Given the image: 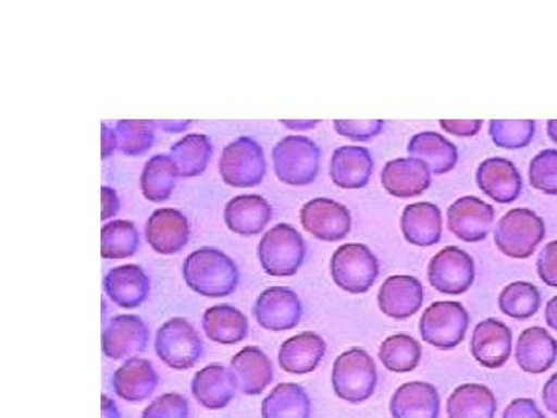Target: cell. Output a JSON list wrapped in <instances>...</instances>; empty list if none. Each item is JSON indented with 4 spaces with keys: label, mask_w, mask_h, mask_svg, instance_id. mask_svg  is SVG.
Masks as SVG:
<instances>
[{
    "label": "cell",
    "mask_w": 557,
    "mask_h": 418,
    "mask_svg": "<svg viewBox=\"0 0 557 418\" xmlns=\"http://www.w3.org/2000/svg\"><path fill=\"white\" fill-rule=\"evenodd\" d=\"M494 216L493 205L474 196L460 197L448 208V229L458 239L478 244L491 233Z\"/></svg>",
    "instance_id": "cell-13"
},
{
    "label": "cell",
    "mask_w": 557,
    "mask_h": 418,
    "mask_svg": "<svg viewBox=\"0 0 557 418\" xmlns=\"http://www.w3.org/2000/svg\"><path fill=\"white\" fill-rule=\"evenodd\" d=\"M159 386V373L145 358H131L112 377V389L120 398L131 403L148 399Z\"/></svg>",
    "instance_id": "cell-24"
},
{
    "label": "cell",
    "mask_w": 557,
    "mask_h": 418,
    "mask_svg": "<svg viewBox=\"0 0 557 418\" xmlns=\"http://www.w3.org/2000/svg\"><path fill=\"white\" fill-rule=\"evenodd\" d=\"M156 352L164 365L175 370L193 369L205 354V344L196 328L185 318L164 322L156 336Z\"/></svg>",
    "instance_id": "cell-8"
},
{
    "label": "cell",
    "mask_w": 557,
    "mask_h": 418,
    "mask_svg": "<svg viewBox=\"0 0 557 418\" xmlns=\"http://www.w3.org/2000/svg\"><path fill=\"white\" fill-rule=\"evenodd\" d=\"M408 152L413 159L423 160L432 174H448L456 168L458 149L453 142L437 132H420L409 139Z\"/></svg>",
    "instance_id": "cell-30"
},
{
    "label": "cell",
    "mask_w": 557,
    "mask_h": 418,
    "mask_svg": "<svg viewBox=\"0 0 557 418\" xmlns=\"http://www.w3.org/2000/svg\"><path fill=\"white\" fill-rule=\"evenodd\" d=\"M512 332L496 318L483 319L475 325L471 339V354L485 369H500L511 358Z\"/></svg>",
    "instance_id": "cell-15"
},
{
    "label": "cell",
    "mask_w": 557,
    "mask_h": 418,
    "mask_svg": "<svg viewBox=\"0 0 557 418\" xmlns=\"http://www.w3.org/2000/svg\"><path fill=\"white\" fill-rule=\"evenodd\" d=\"M548 137L557 145V120H549L547 123Z\"/></svg>",
    "instance_id": "cell-54"
},
{
    "label": "cell",
    "mask_w": 557,
    "mask_h": 418,
    "mask_svg": "<svg viewBox=\"0 0 557 418\" xmlns=\"http://www.w3.org/2000/svg\"><path fill=\"white\" fill-rule=\"evenodd\" d=\"M379 357L388 372L408 373L420 365L423 347L413 336L398 333L381 343Z\"/></svg>",
    "instance_id": "cell-35"
},
{
    "label": "cell",
    "mask_w": 557,
    "mask_h": 418,
    "mask_svg": "<svg viewBox=\"0 0 557 418\" xmlns=\"http://www.w3.org/2000/svg\"><path fill=\"white\" fill-rule=\"evenodd\" d=\"M318 123L319 121H282L285 127L293 131L313 130Z\"/></svg>",
    "instance_id": "cell-53"
},
{
    "label": "cell",
    "mask_w": 557,
    "mask_h": 418,
    "mask_svg": "<svg viewBox=\"0 0 557 418\" xmlns=\"http://www.w3.org/2000/svg\"><path fill=\"white\" fill-rule=\"evenodd\" d=\"M515 357L523 372L541 376L555 366L557 341L548 330L533 325L520 333Z\"/></svg>",
    "instance_id": "cell-23"
},
{
    "label": "cell",
    "mask_w": 557,
    "mask_h": 418,
    "mask_svg": "<svg viewBox=\"0 0 557 418\" xmlns=\"http://www.w3.org/2000/svg\"><path fill=\"white\" fill-rule=\"evenodd\" d=\"M189 124L190 121H160V123H157V126L166 132H182L186 130Z\"/></svg>",
    "instance_id": "cell-52"
},
{
    "label": "cell",
    "mask_w": 557,
    "mask_h": 418,
    "mask_svg": "<svg viewBox=\"0 0 557 418\" xmlns=\"http://www.w3.org/2000/svg\"><path fill=\"white\" fill-rule=\"evenodd\" d=\"M381 183L391 196L409 199L431 188L432 172L423 160L395 159L381 172Z\"/></svg>",
    "instance_id": "cell-19"
},
{
    "label": "cell",
    "mask_w": 557,
    "mask_h": 418,
    "mask_svg": "<svg viewBox=\"0 0 557 418\" xmlns=\"http://www.w3.org/2000/svg\"><path fill=\"white\" fill-rule=\"evenodd\" d=\"M542 399H544L545 408L557 416V372L549 377L542 389Z\"/></svg>",
    "instance_id": "cell-48"
},
{
    "label": "cell",
    "mask_w": 557,
    "mask_h": 418,
    "mask_svg": "<svg viewBox=\"0 0 557 418\" xmlns=\"http://www.w3.org/2000/svg\"><path fill=\"white\" fill-rule=\"evenodd\" d=\"M547 229L544 219L528 208L508 211L496 225L494 244L512 259H528L545 239Z\"/></svg>",
    "instance_id": "cell-4"
},
{
    "label": "cell",
    "mask_w": 557,
    "mask_h": 418,
    "mask_svg": "<svg viewBox=\"0 0 557 418\" xmlns=\"http://www.w3.org/2000/svg\"><path fill=\"white\" fill-rule=\"evenodd\" d=\"M150 335L145 321L135 315L110 319L102 332V352L110 359H131L148 348Z\"/></svg>",
    "instance_id": "cell-14"
},
{
    "label": "cell",
    "mask_w": 557,
    "mask_h": 418,
    "mask_svg": "<svg viewBox=\"0 0 557 418\" xmlns=\"http://www.w3.org/2000/svg\"><path fill=\"white\" fill-rule=\"evenodd\" d=\"M178 172L170 156H153L145 164L141 174V190L146 199L150 201H164L170 199L175 188Z\"/></svg>",
    "instance_id": "cell-36"
},
{
    "label": "cell",
    "mask_w": 557,
    "mask_h": 418,
    "mask_svg": "<svg viewBox=\"0 0 557 418\" xmlns=\"http://www.w3.org/2000/svg\"><path fill=\"white\" fill-rule=\"evenodd\" d=\"M536 134V121L494 120L490 123V135L498 148L518 150L527 148Z\"/></svg>",
    "instance_id": "cell-40"
},
{
    "label": "cell",
    "mask_w": 557,
    "mask_h": 418,
    "mask_svg": "<svg viewBox=\"0 0 557 418\" xmlns=\"http://www.w3.org/2000/svg\"><path fill=\"white\" fill-rule=\"evenodd\" d=\"M212 156V143L207 135L190 134L175 143L171 159L177 168L178 177H197L203 174Z\"/></svg>",
    "instance_id": "cell-34"
},
{
    "label": "cell",
    "mask_w": 557,
    "mask_h": 418,
    "mask_svg": "<svg viewBox=\"0 0 557 418\" xmlns=\"http://www.w3.org/2000/svg\"><path fill=\"white\" fill-rule=\"evenodd\" d=\"M271 218H273V208L269 200L258 194L234 197L225 208L226 225L240 236H256L262 233Z\"/></svg>",
    "instance_id": "cell-29"
},
{
    "label": "cell",
    "mask_w": 557,
    "mask_h": 418,
    "mask_svg": "<svg viewBox=\"0 0 557 418\" xmlns=\"http://www.w3.org/2000/svg\"><path fill=\"white\" fill-rule=\"evenodd\" d=\"M189 222L178 209L161 208L146 223V239L160 255L182 251L189 242Z\"/></svg>",
    "instance_id": "cell-18"
},
{
    "label": "cell",
    "mask_w": 557,
    "mask_h": 418,
    "mask_svg": "<svg viewBox=\"0 0 557 418\" xmlns=\"http://www.w3.org/2000/svg\"><path fill=\"white\" fill-rule=\"evenodd\" d=\"M388 410L392 418H440L442 398L434 384L409 381L394 392Z\"/></svg>",
    "instance_id": "cell-21"
},
{
    "label": "cell",
    "mask_w": 557,
    "mask_h": 418,
    "mask_svg": "<svg viewBox=\"0 0 557 418\" xmlns=\"http://www.w3.org/2000/svg\"><path fill=\"white\" fill-rule=\"evenodd\" d=\"M104 290L121 309H137L150 292V281L138 266H121L106 274Z\"/></svg>",
    "instance_id": "cell-26"
},
{
    "label": "cell",
    "mask_w": 557,
    "mask_h": 418,
    "mask_svg": "<svg viewBox=\"0 0 557 418\" xmlns=\"http://www.w3.org/2000/svg\"><path fill=\"white\" fill-rule=\"evenodd\" d=\"M102 220L113 218L120 211V197L115 189L102 186Z\"/></svg>",
    "instance_id": "cell-47"
},
{
    "label": "cell",
    "mask_w": 557,
    "mask_h": 418,
    "mask_svg": "<svg viewBox=\"0 0 557 418\" xmlns=\"http://www.w3.org/2000/svg\"><path fill=\"white\" fill-rule=\"evenodd\" d=\"M101 414L102 418H121L119 405L106 394L101 397Z\"/></svg>",
    "instance_id": "cell-50"
},
{
    "label": "cell",
    "mask_w": 557,
    "mask_h": 418,
    "mask_svg": "<svg viewBox=\"0 0 557 418\" xmlns=\"http://www.w3.org/2000/svg\"><path fill=\"white\" fill-rule=\"evenodd\" d=\"M545 321H547L549 329L557 332V296H553L548 300L547 307H545Z\"/></svg>",
    "instance_id": "cell-51"
},
{
    "label": "cell",
    "mask_w": 557,
    "mask_h": 418,
    "mask_svg": "<svg viewBox=\"0 0 557 418\" xmlns=\"http://www.w3.org/2000/svg\"><path fill=\"white\" fill-rule=\"evenodd\" d=\"M102 130V160H108L109 156L119 149V143H116L115 131L110 130L108 124H101Z\"/></svg>",
    "instance_id": "cell-49"
},
{
    "label": "cell",
    "mask_w": 557,
    "mask_h": 418,
    "mask_svg": "<svg viewBox=\"0 0 557 418\" xmlns=\"http://www.w3.org/2000/svg\"><path fill=\"white\" fill-rule=\"evenodd\" d=\"M541 306V292L531 282H511L498 295V309L502 314L511 319H519V321L533 318Z\"/></svg>",
    "instance_id": "cell-37"
},
{
    "label": "cell",
    "mask_w": 557,
    "mask_h": 418,
    "mask_svg": "<svg viewBox=\"0 0 557 418\" xmlns=\"http://www.w3.org/2000/svg\"><path fill=\"white\" fill-rule=\"evenodd\" d=\"M262 418H311V399L298 383H281L262 402Z\"/></svg>",
    "instance_id": "cell-33"
},
{
    "label": "cell",
    "mask_w": 557,
    "mask_h": 418,
    "mask_svg": "<svg viewBox=\"0 0 557 418\" xmlns=\"http://www.w3.org/2000/svg\"><path fill=\"white\" fill-rule=\"evenodd\" d=\"M141 418H189V402L182 394L170 392L153 399Z\"/></svg>",
    "instance_id": "cell-42"
},
{
    "label": "cell",
    "mask_w": 557,
    "mask_h": 418,
    "mask_svg": "<svg viewBox=\"0 0 557 418\" xmlns=\"http://www.w3.org/2000/svg\"><path fill=\"white\" fill-rule=\"evenodd\" d=\"M502 418H547L533 398H516L504 410Z\"/></svg>",
    "instance_id": "cell-45"
},
{
    "label": "cell",
    "mask_w": 557,
    "mask_h": 418,
    "mask_svg": "<svg viewBox=\"0 0 557 418\" xmlns=\"http://www.w3.org/2000/svg\"><path fill=\"white\" fill-rule=\"evenodd\" d=\"M230 370L237 391L251 397L262 394L274 379L273 362L262 348L256 346L242 348L231 359Z\"/></svg>",
    "instance_id": "cell-20"
},
{
    "label": "cell",
    "mask_w": 557,
    "mask_h": 418,
    "mask_svg": "<svg viewBox=\"0 0 557 418\" xmlns=\"http://www.w3.org/2000/svg\"><path fill=\"white\" fill-rule=\"evenodd\" d=\"M274 172L289 186H306L318 177L321 150L317 143L302 135H288L273 149Z\"/></svg>",
    "instance_id": "cell-6"
},
{
    "label": "cell",
    "mask_w": 557,
    "mask_h": 418,
    "mask_svg": "<svg viewBox=\"0 0 557 418\" xmlns=\"http://www.w3.org/2000/svg\"><path fill=\"white\" fill-rule=\"evenodd\" d=\"M327 344L314 332H304L285 341L278 351V366L293 376H306L321 365Z\"/></svg>",
    "instance_id": "cell-25"
},
{
    "label": "cell",
    "mask_w": 557,
    "mask_h": 418,
    "mask_svg": "<svg viewBox=\"0 0 557 418\" xmlns=\"http://www.w3.org/2000/svg\"><path fill=\"white\" fill-rule=\"evenodd\" d=\"M190 391L200 406L219 410L225 409L233 402L237 386L230 369L222 365H211L194 376Z\"/></svg>",
    "instance_id": "cell-27"
},
{
    "label": "cell",
    "mask_w": 557,
    "mask_h": 418,
    "mask_svg": "<svg viewBox=\"0 0 557 418\" xmlns=\"http://www.w3.org/2000/svg\"><path fill=\"white\" fill-rule=\"evenodd\" d=\"M401 231L405 239L416 247L437 245L443 233L442 211L431 201L408 205L403 209Z\"/></svg>",
    "instance_id": "cell-28"
},
{
    "label": "cell",
    "mask_w": 557,
    "mask_h": 418,
    "mask_svg": "<svg viewBox=\"0 0 557 418\" xmlns=\"http://www.w3.org/2000/svg\"><path fill=\"white\" fill-rule=\"evenodd\" d=\"M183 278L194 292L207 298H225L237 288L239 267L218 248H200L183 263Z\"/></svg>",
    "instance_id": "cell-1"
},
{
    "label": "cell",
    "mask_w": 557,
    "mask_h": 418,
    "mask_svg": "<svg viewBox=\"0 0 557 418\" xmlns=\"http://www.w3.org/2000/svg\"><path fill=\"white\" fill-rule=\"evenodd\" d=\"M157 123L153 121H119L115 126L119 150L124 156H139L153 146L156 142Z\"/></svg>",
    "instance_id": "cell-39"
},
{
    "label": "cell",
    "mask_w": 557,
    "mask_h": 418,
    "mask_svg": "<svg viewBox=\"0 0 557 418\" xmlns=\"http://www.w3.org/2000/svg\"><path fill=\"white\" fill-rule=\"evenodd\" d=\"M219 168L226 185L236 188L258 186L267 172L262 146L249 137L237 138L223 149Z\"/></svg>",
    "instance_id": "cell-9"
},
{
    "label": "cell",
    "mask_w": 557,
    "mask_h": 418,
    "mask_svg": "<svg viewBox=\"0 0 557 418\" xmlns=\"http://www.w3.org/2000/svg\"><path fill=\"white\" fill-rule=\"evenodd\" d=\"M201 325L209 340L225 346H233L247 339L249 330L248 318L230 304L205 311Z\"/></svg>",
    "instance_id": "cell-32"
},
{
    "label": "cell",
    "mask_w": 557,
    "mask_h": 418,
    "mask_svg": "<svg viewBox=\"0 0 557 418\" xmlns=\"http://www.w3.org/2000/svg\"><path fill=\"white\" fill-rule=\"evenodd\" d=\"M482 120L472 121H456V120H442L440 121V127L448 134L456 135V137H474L482 130Z\"/></svg>",
    "instance_id": "cell-46"
},
{
    "label": "cell",
    "mask_w": 557,
    "mask_h": 418,
    "mask_svg": "<svg viewBox=\"0 0 557 418\" xmlns=\"http://www.w3.org/2000/svg\"><path fill=\"white\" fill-rule=\"evenodd\" d=\"M446 413L448 418H496V394L483 384H461L449 395Z\"/></svg>",
    "instance_id": "cell-31"
},
{
    "label": "cell",
    "mask_w": 557,
    "mask_h": 418,
    "mask_svg": "<svg viewBox=\"0 0 557 418\" xmlns=\"http://www.w3.org/2000/svg\"><path fill=\"white\" fill-rule=\"evenodd\" d=\"M373 174L372 153L362 146H341L330 161V177L343 189H361Z\"/></svg>",
    "instance_id": "cell-22"
},
{
    "label": "cell",
    "mask_w": 557,
    "mask_h": 418,
    "mask_svg": "<svg viewBox=\"0 0 557 418\" xmlns=\"http://www.w3.org/2000/svg\"><path fill=\"white\" fill-rule=\"evenodd\" d=\"M480 190L497 204H512L523 188L522 175L516 164L502 157L483 160L475 172Z\"/></svg>",
    "instance_id": "cell-16"
},
{
    "label": "cell",
    "mask_w": 557,
    "mask_h": 418,
    "mask_svg": "<svg viewBox=\"0 0 557 418\" xmlns=\"http://www.w3.org/2000/svg\"><path fill=\"white\" fill-rule=\"evenodd\" d=\"M139 248L137 226L129 220H112L101 230V255L104 259L132 258Z\"/></svg>",
    "instance_id": "cell-38"
},
{
    "label": "cell",
    "mask_w": 557,
    "mask_h": 418,
    "mask_svg": "<svg viewBox=\"0 0 557 418\" xmlns=\"http://www.w3.org/2000/svg\"><path fill=\"white\" fill-rule=\"evenodd\" d=\"M300 223L319 241L339 242L350 234L351 214L343 204L319 197L300 209Z\"/></svg>",
    "instance_id": "cell-12"
},
{
    "label": "cell",
    "mask_w": 557,
    "mask_h": 418,
    "mask_svg": "<svg viewBox=\"0 0 557 418\" xmlns=\"http://www.w3.org/2000/svg\"><path fill=\"white\" fill-rule=\"evenodd\" d=\"M429 284L442 295H465L475 281V262L458 247L440 249L428 267Z\"/></svg>",
    "instance_id": "cell-10"
},
{
    "label": "cell",
    "mask_w": 557,
    "mask_h": 418,
    "mask_svg": "<svg viewBox=\"0 0 557 418\" xmlns=\"http://www.w3.org/2000/svg\"><path fill=\"white\" fill-rule=\"evenodd\" d=\"M530 185L548 196H557V149L541 150L530 163Z\"/></svg>",
    "instance_id": "cell-41"
},
{
    "label": "cell",
    "mask_w": 557,
    "mask_h": 418,
    "mask_svg": "<svg viewBox=\"0 0 557 418\" xmlns=\"http://www.w3.org/2000/svg\"><path fill=\"white\" fill-rule=\"evenodd\" d=\"M376 384L379 370L364 348H348L333 362V391L344 402L350 405L368 402L375 394Z\"/></svg>",
    "instance_id": "cell-2"
},
{
    "label": "cell",
    "mask_w": 557,
    "mask_h": 418,
    "mask_svg": "<svg viewBox=\"0 0 557 418\" xmlns=\"http://www.w3.org/2000/svg\"><path fill=\"white\" fill-rule=\"evenodd\" d=\"M424 290L420 279L397 274L387 278L379 292V307L386 317L392 319H409L423 306Z\"/></svg>",
    "instance_id": "cell-17"
},
{
    "label": "cell",
    "mask_w": 557,
    "mask_h": 418,
    "mask_svg": "<svg viewBox=\"0 0 557 418\" xmlns=\"http://www.w3.org/2000/svg\"><path fill=\"white\" fill-rule=\"evenodd\" d=\"M333 127L339 135L351 139V142H369L375 138L384 130V121H346L338 120L333 123Z\"/></svg>",
    "instance_id": "cell-43"
},
{
    "label": "cell",
    "mask_w": 557,
    "mask_h": 418,
    "mask_svg": "<svg viewBox=\"0 0 557 418\" xmlns=\"http://www.w3.org/2000/svg\"><path fill=\"white\" fill-rule=\"evenodd\" d=\"M258 256L260 266L269 276H295L306 260V241L295 226L278 223L263 234Z\"/></svg>",
    "instance_id": "cell-3"
},
{
    "label": "cell",
    "mask_w": 557,
    "mask_h": 418,
    "mask_svg": "<svg viewBox=\"0 0 557 418\" xmlns=\"http://www.w3.org/2000/svg\"><path fill=\"white\" fill-rule=\"evenodd\" d=\"M536 269L542 282L557 288V241L549 242L539 253Z\"/></svg>",
    "instance_id": "cell-44"
},
{
    "label": "cell",
    "mask_w": 557,
    "mask_h": 418,
    "mask_svg": "<svg viewBox=\"0 0 557 418\" xmlns=\"http://www.w3.org/2000/svg\"><path fill=\"white\" fill-rule=\"evenodd\" d=\"M330 273L344 292L364 295L380 276V262L368 245H341L330 260Z\"/></svg>",
    "instance_id": "cell-5"
},
{
    "label": "cell",
    "mask_w": 557,
    "mask_h": 418,
    "mask_svg": "<svg viewBox=\"0 0 557 418\" xmlns=\"http://www.w3.org/2000/svg\"><path fill=\"white\" fill-rule=\"evenodd\" d=\"M468 329V310L457 300H437L431 304L418 322L421 340L440 351H453L463 343Z\"/></svg>",
    "instance_id": "cell-7"
},
{
    "label": "cell",
    "mask_w": 557,
    "mask_h": 418,
    "mask_svg": "<svg viewBox=\"0 0 557 418\" xmlns=\"http://www.w3.org/2000/svg\"><path fill=\"white\" fill-rule=\"evenodd\" d=\"M252 315L260 328L270 332H287L298 328L304 315L302 300L288 287H270L260 293Z\"/></svg>",
    "instance_id": "cell-11"
}]
</instances>
